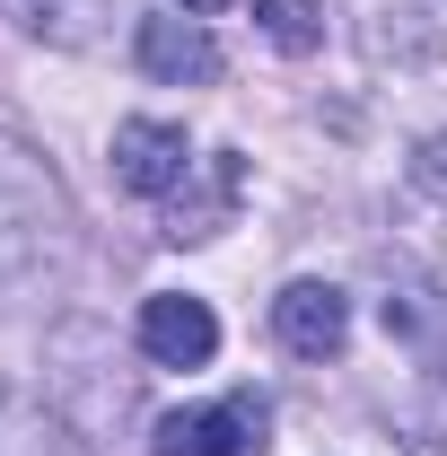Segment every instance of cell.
Segmentation results:
<instances>
[{"mask_svg": "<svg viewBox=\"0 0 447 456\" xmlns=\"http://www.w3.org/2000/svg\"><path fill=\"white\" fill-rule=\"evenodd\" d=\"M70 255H79V211L53 159L0 132V307H36L45 289H61Z\"/></svg>", "mask_w": 447, "mask_h": 456, "instance_id": "obj_1", "label": "cell"}, {"mask_svg": "<svg viewBox=\"0 0 447 456\" xmlns=\"http://www.w3.org/2000/svg\"><path fill=\"white\" fill-rule=\"evenodd\" d=\"M272 412L264 395H228V403H193V412H167L150 430V456H264L272 439Z\"/></svg>", "mask_w": 447, "mask_h": 456, "instance_id": "obj_2", "label": "cell"}, {"mask_svg": "<svg viewBox=\"0 0 447 456\" xmlns=\"http://www.w3.org/2000/svg\"><path fill=\"white\" fill-rule=\"evenodd\" d=\"M193 167H202V159H193L184 123H158V114H132V123H114V175H123L132 193L167 202V193H175Z\"/></svg>", "mask_w": 447, "mask_h": 456, "instance_id": "obj_3", "label": "cell"}, {"mask_svg": "<svg viewBox=\"0 0 447 456\" xmlns=\"http://www.w3.org/2000/svg\"><path fill=\"white\" fill-rule=\"evenodd\" d=\"M272 334L289 360H334L342 342H351V298L334 281H289L272 298Z\"/></svg>", "mask_w": 447, "mask_h": 456, "instance_id": "obj_4", "label": "cell"}, {"mask_svg": "<svg viewBox=\"0 0 447 456\" xmlns=\"http://www.w3.org/2000/svg\"><path fill=\"white\" fill-rule=\"evenodd\" d=\"M141 351L158 369H202L220 351V316L202 298H184V289H158V298H141Z\"/></svg>", "mask_w": 447, "mask_h": 456, "instance_id": "obj_5", "label": "cell"}, {"mask_svg": "<svg viewBox=\"0 0 447 456\" xmlns=\"http://www.w3.org/2000/svg\"><path fill=\"white\" fill-rule=\"evenodd\" d=\"M237 184H246V159H237V150H211V159H202V184L184 175V184L167 193V237H175V246L220 237L228 211H237Z\"/></svg>", "mask_w": 447, "mask_h": 456, "instance_id": "obj_6", "label": "cell"}, {"mask_svg": "<svg viewBox=\"0 0 447 456\" xmlns=\"http://www.w3.org/2000/svg\"><path fill=\"white\" fill-rule=\"evenodd\" d=\"M141 70L150 79H167V88H211L220 79V45H211V27L202 18H141Z\"/></svg>", "mask_w": 447, "mask_h": 456, "instance_id": "obj_7", "label": "cell"}, {"mask_svg": "<svg viewBox=\"0 0 447 456\" xmlns=\"http://www.w3.org/2000/svg\"><path fill=\"white\" fill-rule=\"evenodd\" d=\"M0 456H88V439H79L70 412H53L45 395L0 378Z\"/></svg>", "mask_w": 447, "mask_h": 456, "instance_id": "obj_8", "label": "cell"}, {"mask_svg": "<svg viewBox=\"0 0 447 456\" xmlns=\"http://www.w3.org/2000/svg\"><path fill=\"white\" fill-rule=\"evenodd\" d=\"M0 18L18 36H36V45H61V53L106 36V0H0Z\"/></svg>", "mask_w": 447, "mask_h": 456, "instance_id": "obj_9", "label": "cell"}, {"mask_svg": "<svg viewBox=\"0 0 447 456\" xmlns=\"http://www.w3.org/2000/svg\"><path fill=\"white\" fill-rule=\"evenodd\" d=\"M255 27L272 36L280 53H316L325 45V9L316 0H255Z\"/></svg>", "mask_w": 447, "mask_h": 456, "instance_id": "obj_10", "label": "cell"}, {"mask_svg": "<svg viewBox=\"0 0 447 456\" xmlns=\"http://www.w3.org/2000/svg\"><path fill=\"white\" fill-rule=\"evenodd\" d=\"M394 430H403V448H412V456H447V387L412 395L403 412H394Z\"/></svg>", "mask_w": 447, "mask_h": 456, "instance_id": "obj_11", "label": "cell"}, {"mask_svg": "<svg viewBox=\"0 0 447 456\" xmlns=\"http://www.w3.org/2000/svg\"><path fill=\"white\" fill-rule=\"evenodd\" d=\"M412 184H421L430 202H447V132H430V141L412 150Z\"/></svg>", "mask_w": 447, "mask_h": 456, "instance_id": "obj_12", "label": "cell"}, {"mask_svg": "<svg viewBox=\"0 0 447 456\" xmlns=\"http://www.w3.org/2000/svg\"><path fill=\"white\" fill-rule=\"evenodd\" d=\"M211 9H228V0H184V18H211Z\"/></svg>", "mask_w": 447, "mask_h": 456, "instance_id": "obj_13", "label": "cell"}]
</instances>
